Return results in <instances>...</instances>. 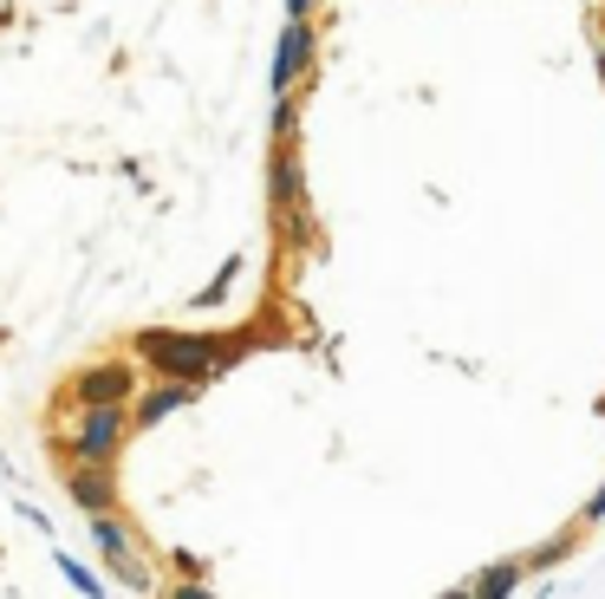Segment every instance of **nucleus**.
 Returning a JSON list of instances; mask_svg holds the SVG:
<instances>
[{
	"mask_svg": "<svg viewBox=\"0 0 605 599\" xmlns=\"http://www.w3.org/2000/svg\"><path fill=\"white\" fill-rule=\"evenodd\" d=\"M235 274H241V261H228V267H222V274H215V280H209V294H202V307H209V300H222V294H228V287H235Z\"/></svg>",
	"mask_w": 605,
	"mask_h": 599,
	"instance_id": "ddd939ff",
	"label": "nucleus"
},
{
	"mask_svg": "<svg viewBox=\"0 0 605 599\" xmlns=\"http://www.w3.org/2000/svg\"><path fill=\"white\" fill-rule=\"evenodd\" d=\"M560 554H567V535H560V541H547V548H534V554H528L521 567H528V574H541V567H554Z\"/></svg>",
	"mask_w": 605,
	"mask_h": 599,
	"instance_id": "f8f14e48",
	"label": "nucleus"
},
{
	"mask_svg": "<svg viewBox=\"0 0 605 599\" xmlns=\"http://www.w3.org/2000/svg\"><path fill=\"white\" fill-rule=\"evenodd\" d=\"M0 20H7V7H0Z\"/></svg>",
	"mask_w": 605,
	"mask_h": 599,
	"instance_id": "f3484780",
	"label": "nucleus"
},
{
	"mask_svg": "<svg viewBox=\"0 0 605 599\" xmlns=\"http://www.w3.org/2000/svg\"><path fill=\"white\" fill-rule=\"evenodd\" d=\"M248 339H209V333H169V326H143L130 339V359L150 365L156 378H182V385H209L241 359Z\"/></svg>",
	"mask_w": 605,
	"mask_h": 599,
	"instance_id": "f257e3e1",
	"label": "nucleus"
},
{
	"mask_svg": "<svg viewBox=\"0 0 605 599\" xmlns=\"http://www.w3.org/2000/svg\"><path fill=\"white\" fill-rule=\"evenodd\" d=\"M267 202H274V222L287 235L293 254L313 248V215H306V163H300V143L293 137H274V157H267Z\"/></svg>",
	"mask_w": 605,
	"mask_h": 599,
	"instance_id": "f03ea898",
	"label": "nucleus"
},
{
	"mask_svg": "<svg viewBox=\"0 0 605 599\" xmlns=\"http://www.w3.org/2000/svg\"><path fill=\"white\" fill-rule=\"evenodd\" d=\"M124 430H130V404H72L65 450H72V463H111Z\"/></svg>",
	"mask_w": 605,
	"mask_h": 599,
	"instance_id": "7ed1b4c3",
	"label": "nucleus"
},
{
	"mask_svg": "<svg viewBox=\"0 0 605 599\" xmlns=\"http://www.w3.org/2000/svg\"><path fill=\"white\" fill-rule=\"evenodd\" d=\"M587 522H605V483L593 489V502H587Z\"/></svg>",
	"mask_w": 605,
	"mask_h": 599,
	"instance_id": "4468645a",
	"label": "nucleus"
},
{
	"mask_svg": "<svg viewBox=\"0 0 605 599\" xmlns=\"http://www.w3.org/2000/svg\"><path fill=\"white\" fill-rule=\"evenodd\" d=\"M65 489H72V502H78L85 515H98V509H111V502H117V489H111V470H104V463H78Z\"/></svg>",
	"mask_w": 605,
	"mask_h": 599,
	"instance_id": "6e6552de",
	"label": "nucleus"
},
{
	"mask_svg": "<svg viewBox=\"0 0 605 599\" xmlns=\"http://www.w3.org/2000/svg\"><path fill=\"white\" fill-rule=\"evenodd\" d=\"M300 130V104H293V91H274V137H293Z\"/></svg>",
	"mask_w": 605,
	"mask_h": 599,
	"instance_id": "9d476101",
	"label": "nucleus"
},
{
	"mask_svg": "<svg viewBox=\"0 0 605 599\" xmlns=\"http://www.w3.org/2000/svg\"><path fill=\"white\" fill-rule=\"evenodd\" d=\"M91 541H98L104 567H111V574H117L124 587L150 594V574H143V561H137V548H130V535H124V522H117L111 509H98V515H91Z\"/></svg>",
	"mask_w": 605,
	"mask_h": 599,
	"instance_id": "39448f33",
	"label": "nucleus"
},
{
	"mask_svg": "<svg viewBox=\"0 0 605 599\" xmlns=\"http://www.w3.org/2000/svg\"><path fill=\"white\" fill-rule=\"evenodd\" d=\"M593 59H600V78H605V39H600V46H593Z\"/></svg>",
	"mask_w": 605,
	"mask_h": 599,
	"instance_id": "dca6fc26",
	"label": "nucleus"
},
{
	"mask_svg": "<svg viewBox=\"0 0 605 599\" xmlns=\"http://www.w3.org/2000/svg\"><path fill=\"white\" fill-rule=\"evenodd\" d=\"M287 20H313V0H287Z\"/></svg>",
	"mask_w": 605,
	"mask_h": 599,
	"instance_id": "2eb2a0df",
	"label": "nucleus"
},
{
	"mask_svg": "<svg viewBox=\"0 0 605 599\" xmlns=\"http://www.w3.org/2000/svg\"><path fill=\"white\" fill-rule=\"evenodd\" d=\"M313 52H319V33H313V20H287V33H280V52H274V91H293V85L313 72Z\"/></svg>",
	"mask_w": 605,
	"mask_h": 599,
	"instance_id": "423d86ee",
	"label": "nucleus"
},
{
	"mask_svg": "<svg viewBox=\"0 0 605 599\" xmlns=\"http://www.w3.org/2000/svg\"><path fill=\"white\" fill-rule=\"evenodd\" d=\"M59 574H65L78 594H104V581H98V574H85V567H78V561H65V554H59Z\"/></svg>",
	"mask_w": 605,
	"mask_h": 599,
	"instance_id": "9b49d317",
	"label": "nucleus"
},
{
	"mask_svg": "<svg viewBox=\"0 0 605 599\" xmlns=\"http://www.w3.org/2000/svg\"><path fill=\"white\" fill-rule=\"evenodd\" d=\"M182 404H196V385L163 378V385H150L143 398H130V424H137V430H156V424H163V417H176Z\"/></svg>",
	"mask_w": 605,
	"mask_h": 599,
	"instance_id": "0eeeda50",
	"label": "nucleus"
},
{
	"mask_svg": "<svg viewBox=\"0 0 605 599\" xmlns=\"http://www.w3.org/2000/svg\"><path fill=\"white\" fill-rule=\"evenodd\" d=\"M521 574H528L521 561H508V567H489V574H482V581H476L469 594H482V599H508L515 587H521Z\"/></svg>",
	"mask_w": 605,
	"mask_h": 599,
	"instance_id": "1a4fd4ad",
	"label": "nucleus"
},
{
	"mask_svg": "<svg viewBox=\"0 0 605 599\" xmlns=\"http://www.w3.org/2000/svg\"><path fill=\"white\" fill-rule=\"evenodd\" d=\"M137 398V365L124 359H98L72 378V404H130Z\"/></svg>",
	"mask_w": 605,
	"mask_h": 599,
	"instance_id": "20e7f679",
	"label": "nucleus"
}]
</instances>
